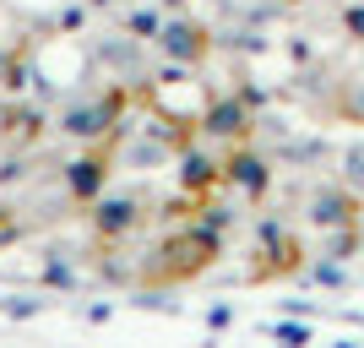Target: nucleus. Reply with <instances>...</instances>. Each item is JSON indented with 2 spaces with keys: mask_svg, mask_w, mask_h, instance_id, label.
I'll return each mask as SVG.
<instances>
[{
  "mask_svg": "<svg viewBox=\"0 0 364 348\" xmlns=\"http://www.w3.org/2000/svg\"><path fill=\"white\" fill-rule=\"evenodd\" d=\"M348 185H353V191H364V147L348 152Z\"/></svg>",
  "mask_w": 364,
  "mask_h": 348,
  "instance_id": "nucleus-1",
  "label": "nucleus"
}]
</instances>
